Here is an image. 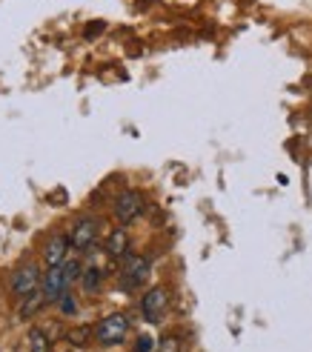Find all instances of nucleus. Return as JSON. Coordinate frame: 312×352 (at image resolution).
<instances>
[{
  "instance_id": "obj_1",
  "label": "nucleus",
  "mask_w": 312,
  "mask_h": 352,
  "mask_svg": "<svg viewBox=\"0 0 312 352\" xmlns=\"http://www.w3.org/2000/svg\"><path fill=\"white\" fill-rule=\"evenodd\" d=\"M126 332H129V321H126V315H109V318H103L98 327H95V338L98 344L103 346H112V344H120L126 338Z\"/></svg>"
},
{
  "instance_id": "obj_2",
  "label": "nucleus",
  "mask_w": 312,
  "mask_h": 352,
  "mask_svg": "<svg viewBox=\"0 0 312 352\" xmlns=\"http://www.w3.org/2000/svg\"><path fill=\"white\" fill-rule=\"evenodd\" d=\"M169 307V292L164 287H152L146 295H144V301H141V309H144V318L149 324H158L164 318V312Z\"/></svg>"
},
{
  "instance_id": "obj_3",
  "label": "nucleus",
  "mask_w": 312,
  "mask_h": 352,
  "mask_svg": "<svg viewBox=\"0 0 312 352\" xmlns=\"http://www.w3.org/2000/svg\"><path fill=\"white\" fill-rule=\"evenodd\" d=\"M144 212V195L141 192H124V195H118L115 201V215L120 223H132L137 215Z\"/></svg>"
},
{
  "instance_id": "obj_4",
  "label": "nucleus",
  "mask_w": 312,
  "mask_h": 352,
  "mask_svg": "<svg viewBox=\"0 0 312 352\" xmlns=\"http://www.w3.org/2000/svg\"><path fill=\"white\" fill-rule=\"evenodd\" d=\"M95 238H98V221L95 218H80L72 226V235H69L75 250H89V246L95 243Z\"/></svg>"
},
{
  "instance_id": "obj_5",
  "label": "nucleus",
  "mask_w": 312,
  "mask_h": 352,
  "mask_svg": "<svg viewBox=\"0 0 312 352\" xmlns=\"http://www.w3.org/2000/svg\"><path fill=\"white\" fill-rule=\"evenodd\" d=\"M66 284H69V280H66V272H63V263H60V267H49V272L43 275V295H46V301H60Z\"/></svg>"
},
{
  "instance_id": "obj_6",
  "label": "nucleus",
  "mask_w": 312,
  "mask_h": 352,
  "mask_svg": "<svg viewBox=\"0 0 312 352\" xmlns=\"http://www.w3.org/2000/svg\"><path fill=\"white\" fill-rule=\"evenodd\" d=\"M38 284H41V275H38V270H34L32 263L23 267V270H17L14 278H12V289H14V295H21V298L38 292Z\"/></svg>"
},
{
  "instance_id": "obj_7",
  "label": "nucleus",
  "mask_w": 312,
  "mask_h": 352,
  "mask_svg": "<svg viewBox=\"0 0 312 352\" xmlns=\"http://www.w3.org/2000/svg\"><path fill=\"white\" fill-rule=\"evenodd\" d=\"M124 275H126V287H141L146 280V275H149V261L137 258V255H126Z\"/></svg>"
},
{
  "instance_id": "obj_8",
  "label": "nucleus",
  "mask_w": 312,
  "mask_h": 352,
  "mask_svg": "<svg viewBox=\"0 0 312 352\" xmlns=\"http://www.w3.org/2000/svg\"><path fill=\"white\" fill-rule=\"evenodd\" d=\"M69 246H72V241H69L66 235H55V238H49L46 250H43V258H46L49 267H60V263L66 261Z\"/></svg>"
},
{
  "instance_id": "obj_9",
  "label": "nucleus",
  "mask_w": 312,
  "mask_h": 352,
  "mask_svg": "<svg viewBox=\"0 0 312 352\" xmlns=\"http://www.w3.org/2000/svg\"><path fill=\"white\" fill-rule=\"evenodd\" d=\"M107 252H109L112 258H126V252H129V235H126V230H115V232L109 235Z\"/></svg>"
},
{
  "instance_id": "obj_10",
  "label": "nucleus",
  "mask_w": 312,
  "mask_h": 352,
  "mask_svg": "<svg viewBox=\"0 0 312 352\" xmlns=\"http://www.w3.org/2000/svg\"><path fill=\"white\" fill-rule=\"evenodd\" d=\"M43 304H46V295H43V292H32V295H26V301L21 304V318H29V315H34Z\"/></svg>"
},
{
  "instance_id": "obj_11",
  "label": "nucleus",
  "mask_w": 312,
  "mask_h": 352,
  "mask_svg": "<svg viewBox=\"0 0 312 352\" xmlns=\"http://www.w3.org/2000/svg\"><path fill=\"white\" fill-rule=\"evenodd\" d=\"M29 346H32V352H49L52 344L41 329H29Z\"/></svg>"
},
{
  "instance_id": "obj_12",
  "label": "nucleus",
  "mask_w": 312,
  "mask_h": 352,
  "mask_svg": "<svg viewBox=\"0 0 312 352\" xmlns=\"http://www.w3.org/2000/svg\"><path fill=\"white\" fill-rule=\"evenodd\" d=\"M92 336H95V329H92V327H78V329L69 332V341H72L75 346H86Z\"/></svg>"
},
{
  "instance_id": "obj_13",
  "label": "nucleus",
  "mask_w": 312,
  "mask_h": 352,
  "mask_svg": "<svg viewBox=\"0 0 312 352\" xmlns=\"http://www.w3.org/2000/svg\"><path fill=\"white\" fill-rule=\"evenodd\" d=\"M80 278H83V287H86V289H89V292L100 287V270H98V267H92V270H86V272H83Z\"/></svg>"
},
{
  "instance_id": "obj_14",
  "label": "nucleus",
  "mask_w": 312,
  "mask_h": 352,
  "mask_svg": "<svg viewBox=\"0 0 312 352\" xmlns=\"http://www.w3.org/2000/svg\"><path fill=\"white\" fill-rule=\"evenodd\" d=\"M155 352H183V344H181V338L169 336V338H164V341L158 344V349H155Z\"/></svg>"
},
{
  "instance_id": "obj_15",
  "label": "nucleus",
  "mask_w": 312,
  "mask_h": 352,
  "mask_svg": "<svg viewBox=\"0 0 312 352\" xmlns=\"http://www.w3.org/2000/svg\"><path fill=\"white\" fill-rule=\"evenodd\" d=\"M63 272H66V280H69V284H72V280H78V278H80L78 261H72V263H66V261H63Z\"/></svg>"
},
{
  "instance_id": "obj_16",
  "label": "nucleus",
  "mask_w": 312,
  "mask_h": 352,
  "mask_svg": "<svg viewBox=\"0 0 312 352\" xmlns=\"http://www.w3.org/2000/svg\"><path fill=\"white\" fill-rule=\"evenodd\" d=\"M152 346H155V344H152V338H146V336H144V338H137L135 352H152Z\"/></svg>"
},
{
  "instance_id": "obj_17",
  "label": "nucleus",
  "mask_w": 312,
  "mask_h": 352,
  "mask_svg": "<svg viewBox=\"0 0 312 352\" xmlns=\"http://www.w3.org/2000/svg\"><path fill=\"white\" fill-rule=\"evenodd\" d=\"M60 307H63V312H66V315H72V312H75V301H69V298H66V295H63V301H60Z\"/></svg>"
}]
</instances>
